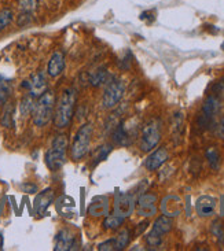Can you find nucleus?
<instances>
[{
    "instance_id": "5",
    "label": "nucleus",
    "mask_w": 224,
    "mask_h": 251,
    "mask_svg": "<svg viewBox=\"0 0 224 251\" xmlns=\"http://www.w3.org/2000/svg\"><path fill=\"white\" fill-rule=\"evenodd\" d=\"M160 139H161V124L158 120H151L142 129L140 150L144 152H149L154 147H157Z\"/></svg>"
},
{
    "instance_id": "17",
    "label": "nucleus",
    "mask_w": 224,
    "mask_h": 251,
    "mask_svg": "<svg viewBox=\"0 0 224 251\" xmlns=\"http://www.w3.org/2000/svg\"><path fill=\"white\" fill-rule=\"evenodd\" d=\"M113 139H114V142L118 144V146H128L131 144V135H129V132L125 128V125L124 124H120L117 128H115L114 133H113Z\"/></svg>"
},
{
    "instance_id": "23",
    "label": "nucleus",
    "mask_w": 224,
    "mask_h": 251,
    "mask_svg": "<svg viewBox=\"0 0 224 251\" xmlns=\"http://www.w3.org/2000/svg\"><path fill=\"white\" fill-rule=\"evenodd\" d=\"M11 94V88H10V84L0 75V106L6 104L8 98Z\"/></svg>"
},
{
    "instance_id": "2",
    "label": "nucleus",
    "mask_w": 224,
    "mask_h": 251,
    "mask_svg": "<svg viewBox=\"0 0 224 251\" xmlns=\"http://www.w3.org/2000/svg\"><path fill=\"white\" fill-rule=\"evenodd\" d=\"M55 107V95L53 91H46L43 95L39 96L37 102H34L32 118L36 126H44L47 125L54 116Z\"/></svg>"
},
{
    "instance_id": "33",
    "label": "nucleus",
    "mask_w": 224,
    "mask_h": 251,
    "mask_svg": "<svg viewBox=\"0 0 224 251\" xmlns=\"http://www.w3.org/2000/svg\"><path fill=\"white\" fill-rule=\"evenodd\" d=\"M218 135L222 137V139H224V118L220 121V124H219V128H218Z\"/></svg>"
},
{
    "instance_id": "29",
    "label": "nucleus",
    "mask_w": 224,
    "mask_h": 251,
    "mask_svg": "<svg viewBox=\"0 0 224 251\" xmlns=\"http://www.w3.org/2000/svg\"><path fill=\"white\" fill-rule=\"evenodd\" d=\"M110 151H112V146H109V144L108 146H103V147H99V149L96 150V154L94 155V159H96V162L106 159V156H108Z\"/></svg>"
},
{
    "instance_id": "13",
    "label": "nucleus",
    "mask_w": 224,
    "mask_h": 251,
    "mask_svg": "<svg viewBox=\"0 0 224 251\" xmlns=\"http://www.w3.org/2000/svg\"><path fill=\"white\" fill-rule=\"evenodd\" d=\"M88 213L92 217H101L108 216L109 213V198L108 197H96L92 199V203L89 204Z\"/></svg>"
},
{
    "instance_id": "19",
    "label": "nucleus",
    "mask_w": 224,
    "mask_h": 251,
    "mask_svg": "<svg viewBox=\"0 0 224 251\" xmlns=\"http://www.w3.org/2000/svg\"><path fill=\"white\" fill-rule=\"evenodd\" d=\"M89 82L94 87H101L103 84H108V70L105 68L96 69L89 77Z\"/></svg>"
},
{
    "instance_id": "1",
    "label": "nucleus",
    "mask_w": 224,
    "mask_h": 251,
    "mask_svg": "<svg viewBox=\"0 0 224 251\" xmlns=\"http://www.w3.org/2000/svg\"><path fill=\"white\" fill-rule=\"evenodd\" d=\"M76 99H77L76 89L68 88L63 91L61 99L55 107L54 124L56 128H66V126H69V124L72 123L73 113H75Z\"/></svg>"
},
{
    "instance_id": "12",
    "label": "nucleus",
    "mask_w": 224,
    "mask_h": 251,
    "mask_svg": "<svg viewBox=\"0 0 224 251\" xmlns=\"http://www.w3.org/2000/svg\"><path fill=\"white\" fill-rule=\"evenodd\" d=\"M167 159H168V151L165 147H161V149L156 150L153 154H150L147 156V159H146V162H144V166H146V169L147 170H157L158 168H161L164 163L167 162Z\"/></svg>"
},
{
    "instance_id": "20",
    "label": "nucleus",
    "mask_w": 224,
    "mask_h": 251,
    "mask_svg": "<svg viewBox=\"0 0 224 251\" xmlns=\"http://www.w3.org/2000/svg\"><path fill=\"white\" fill-rule=\"evenodd\" d=\"M124 223V218L117 216V214H112V216H106L105 221H103V228L109 229V231H114L117 228H120Z\"/></svg>"
},
{
    "instance_id": "15",
    "label": "nucleus",
    "mask_w": 224,
    "mask_h": 251,
    "mask_svg": "<svg viewBox=\"0 0 224 251\" xmlns=\"http://www.w3.org/2000/svg\"><path fill=\"white\" fill-rule=\"evenodd\" d=\"M53 201H54V191L50 190V188L41 191L40 194L36 197V201H34V210H36V213L37 214L46 213L48 206L53 203Z\"/></svg>"
},
{
    "instance_id": "27",
    "label": "nucleus",
    "mask_w": 224,
    "mask_h": 251,
    "mask_svg": "<svg viewBox=\"0 0 224 251\" xmlns=\"http://www.w3.org/2000/svg\"><path fill=\"white\" fill-rule=\"evenodd\" d=\"M115 240H117V247L118 250H122L128 246L129 240H131V232L128 229H122L117 236H115Z\"/></svg>"
},
{
    "instance_id": "9",
    "label": "nucleus",
    "mask_w": 224,
    "mask_h": 251,
    "mask_svg": "<svg viewBox=\"0 0 224 251\" xmlns=\"http://www.w3.org/2000/svg\"><path fill=\"white\" fill-rule=\"evenodd\" d=\"M157 197L153 194H144L138 201V213L142 217H151L157 213Z\"/></svg>"
},
{
    "instance_id": "30",
    "label": "nucleus",
    "mask_w": 224,
    "mask_h": 251,
    "mask_svg": "<svg viewBox=\"0 0 224 251\" xmlns=\"http://www.w3.org/2000/svg\"><path fill=\"white\" fill-rule=\"evenodd\" d=\"M146 240H147V243L150 246H153V247H158V246L163 243V236H158L156 235L154 232L150 231V233L146 236Z\"/></svg>"
},
{
    "instance_id": "8",
    "label": "nucleus",
    "mask_w": 224,
    "mask_h": 251,
    "mask_svg": "<svg viewBox=\"0 0 224 251\" xmlns=\"http://www.w3.org/2000/svg\"><path fill=\"white\" fill-rule=\"evenodd\" d=\"M24 88H28L29 94L33 96V98H39L43 95L46 91H47V80H46V75H43L41 72L34 73L28 81H24L22 84Z\"/></svg>"
},
{
    "instance_id": "24",
    "label": "nucleus",
    "mask_w": 224,
    "mask_h": 251,
    "mask_svg": "<svg viewBox=\"0 0 224 251\" xmlns=\"http://www.w3.org/2000/svg\"><path fill=\"white\" fill-rule=\"evenodd\" d=\"M13 18L14 14L10 8H3V10L0 11V32L4 30V29L11 24Z\"/></svg>"
},
{
    "instance_id": "28",
    "label": "nucleus",
    "mask_w": 224,
    "mask_h": 251,
    "mask_svg": "<svg viewBox=\"0 0 224 251\" xmlns=\"http://www.w3.org/2000/svg\"><path fill=\"white\" fill-rule=\"evenodd\" d=\"M98 250L101 251H117L118 250V247H117V240L115 238L113 239H108L106 242H103L101 245L98 246Z\"/></svg>"
},
{
    "instance_id": "10",
    "label": "nucleus",
    "mask_w": 224,
    "mask_h": 251,
    "mask_svg": "<svg viewBox=\"0 0 224 251\" xmlns=\"http://www.w3.org/2000/svg\"><path fill=\"white\" fill-rule=\"evenodd\" d=\"M76 246V235L70 229H62L55 238V251L73 250Z\"/></svg>"
},
{
    "instance_id": "26",
    "label": "nucleus",
    "mask_w": 224,
    "mask_h": 251,
    "mask_svg": "<svg viewBox=\"0 0 224 251\" xmlns=\"http://www.w3.org/2000/svg\"><path fill=\"white\" fill-rule=\"evenodd\" d=\"M20 10L21 13H32L33 14L37 10L39 0H20Z\"/></svg>"
},
{
    "instance_id": "22",
    "label": "nucleus",
    "mask_w": 224,
    "mask_h": 251,
    "mask_svg": "<svg viewBox=\"0 0 224 251\" xmlns=\"http://www.w3.org/2000/svg\"><path fill=\"white\" fill-rule=\"evenodd\" d=\"M33 107H34L33 96L29 94V95H27L24 99H22V100H21L20 110H21V114H22V117L29 116V114L33 111Z\"/></svg>"
},
{
    "instance_id": "25",
    "label": "nucleus",
    "mask_w": 224,
    "mask_h": 251,
    "mask_svg": "<svg viewBox=\"0 0 224 251\" xmlns=\"http://www.w3.org/2000/svg\"><path fill=\"white\" fill-rule=\"evenodd\" d=\"M7 107L4 110V113H3V117H1V125L3 126H6V128H10V126H13L14 123V107L11 106V103H6Z\"/></svg>"
},
{
    "instance_id": "21",
    "label": "nucleus",
    "mask_w": 224,
    "mask_h": 251,
    "mask_svg": "<svg viewBox=\"0 0 224 251\" xmlns=\"http://www.w3.org/2000/svg\"><path fill=\"white\" fill-rule=\"evenodd\" d=\"M205 155H206V159H208L209 166H211L212 169L218 170L219 166H220V154H219L218 150L215 149V147H209V149L206 150Z\"/></svg>"
},
{
    "instance_id": "4",
    "label": "nucleus",
    "mask_w": 224,
    "mask_h": 251,
    "mask_svg": "<svg viewBox=\"0 0 224 251\" xmlns=\"http://www.w3.org/2000/svg\"><path fill=\"white\" fill-rule=\"evenodd\" d=\"M91 137H92V125L88 123L83 124L76 133L70 149V154L75 161H80L87 155L91 144Z\"/></svg>"
},
{
    "instance_id": "3",
    "label": "nucleus",
    "mask_w": 224,
    "mask_h": 251,
    "mask_svg": "<svg viewBox=\"0 0 224 251\" xmlns=\"http://www.w3.org/2000/svg\"><path fill=\"white\" fill-rule=\"evenodd\" d=\"M66 150H68V137L65 135H58L46 154V163L48 169L53 172L61 169L66 159Z\"/></svg>"
},
{
    "instance_id": "16",
    "label": "nucleus",
    "mask_w": 224,
    "mask_h": 251,
    "mask_svg": "<svg viewBox=\"0 0 224 251\" xmlns=\"http://www.w3.org/2000/svg\"><path fill=\"white\" fill-rule=\"evenodd\" d=\"M172 226H173V221H172V218L164 214L163 217L157 218L156 223H154V225H153V229H151V232H154V233L158 235V236H163V235L168 233V232L172 229Z\"/></svg>"
},
{
    "instance_id": "7",
    "label": "nucleus",
    "mask_w": 224,
    "mask_h": 251,
    "mask_svg": "<svg viewBox=\"0 0 224 251\" xmlns=\"http://www.w3.org/2000/svg\"><path fill=\"white\" fill-rule=\"evenodd\" d=\"M135 209V199L131 194L117 192L114 198V214L120 216L124 220L132 214Z\"/></svg>"
},
{
    "instance_id": "14",
    "label": "nucleus",
    "mask_w": 224,
    "mask_h": 251,
    "mask_svg": "<svg viewBox=\"0 0 224 251\" xmlns=\"http://www.w3.org/2000/svg\"><path fill=\"white\" fill-rule=\"evenodd\" d=\"M63 70H65V56L62 52L56 51L48 61L47 73L50 77H58L59 75H62Z\"/></svg>"
},
{
    "instance_id": "11",
    "label": "nucleus",
    "mask_w": 224,
    "mask_h": 251,
    "mask_svg": "<svg viewBox=\"0 0 224 251\" xmlns=\"http://www.w3.org/2000/svg\"><path fill=\"white\" fill-rule=\"evenodd\" d=\"M196 210L198 216L201 217H211L216 210V199L209 195L199 197L196 202Z\"/></svg>"
},
{
    "instance_id": "18",
    "label": "nucleus",
    "mask_w": 224,
    "mask_h": 251,
    "mask_svg": "<svg viewBox=\"0 0 224 251\" xmlns=\"http://www.w3.org/2000/svg\"><path fill=\"white\" fill-rule=\"evenodd\" d=\"M219 107H220V102H219L218 98L215 96H209L206 100L204 102V106H202V111H204V116L206 117H213L219 111Z\"/></svg>"
},
{
    "instance_id": "6",
    "label": "nucleus",
    "mask_w": 224,
    "mask_h": 251,
    "mask_svg": "<svg viewBox=\"0 0 224 251\" xmlns=\"http://www.w3.org/2000/svg\"><path fill=\"white\" fill-rule=\"evenodd\" d=\"M124 95V84L120 80H110L106 84V88L102 95V107L103 109H113L115 107Z\"/></svg>"
},
{
    "instance_id": "32",
    "label": "nucleus",
    "mask_w": 224,
    "mask_h": 251,
    "mask_svg": "<svg viewBox=\"0 0 224 251\" xmlns=\"http://www.w3.org/2000/svg\"><path fill=\"white\" fill-rule=\"evenodd\" d=\"M22 188H24L25 192H29V194H34V192L37 191V187H36L34 184H24Z\"/></svg>"
},
{
    "instance_id": "34",
    "label": "nucleus",
    "mask_w": 224,
    "mask_h": 251,
    "mask_svg": "<svg viewBox=\"0 0 224 251\" xmlns=\"http://www.w3.org/2000/svg\"><path fill=\"white\" fill-rule=\"evenodd\" d=\"M3 245H4V240H3V235L0 233V250L3 249Z\"/></svg>"
},
{
    "instance_id": "31",
    "label": "nucleus",
    "mask_w": 224,
    "mask_h": 251,
    "mask_svg": "<svg viewBox=\"0 0 224 251\" xmlns=\"http://www.w3.org/2000/svg\"><path fill=\"white\" fill-rule=\"evenodd\" d=\"M32 20H33L32 13H21L17 24H18V26H27V25H29L32 22Z\"/></svg>"
}]
</instances>
